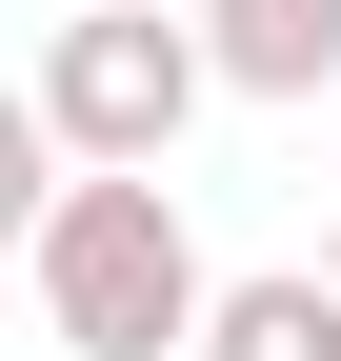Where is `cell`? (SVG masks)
<instances>
[{"label":"cell","mask_w":341,"mask_h":361,"mask_svg":"<svg viewBox=\"0 0 341 361\" xmlns=\"http://www.w3.org/2000/svg\"><path fill=\"white\" fill-rule=\"evenodd\" d=\"M40 141L61 161H181V121L221 101V40L161 20V0H80V20H40Z\"/></svg>","instance_id":"cell-2"},{"label":"cell","mask_w":341,"mask_h":361,"mask_svg":"<svg viewBox=\"0 0 341 361\" xmlns=\"http://www.w3.org/2000/svg\"><path fill=\"white\" fill-rule=\"evenodd\" d=\"M321 281H341V221H321Z\"/></svg>","instance_id":"cell-5"},{"label":"cell","mask_w":341,"mask_h":361,"mask_svg":"<svg viewBox=\"0 0 341 361\" xmlns=\"http://www.w3.org/2000/svg\"><path fill=\"white\" fill-rule=\"evenodd\" d=\"M20 301H40L61 361H201L221 261H201V221H181L161 161H61L20 201Z\"/></svg>","instance_id":"cell-1"},{"label":"cell","mask_w":341,"mask_h":361,"mask_svg":"<svg viewBox=\"0 0 341 361\" xmlns=\"http://www.w3.org/2000/svg\"><path fill=\"white\" fill-rule=\"evenodd\" d=\"M201 361H341V281H321V261H261V281H221Z\"/></svg>","instance_id":"cell-4"},{"label":"cell","mask_w":341,"mask_h":361,"mask_svg":"<svg viewBox=\"0 0 341 361\" xmlns=\"http://www.w3.org/2000/svg\"><path fill=\"white\" fill-rule=\"evenodd\" d=\"M221 40V101H321L341 80V0H201Z\"/></svg>","instance_id":"cell-3"}]
</instances>
